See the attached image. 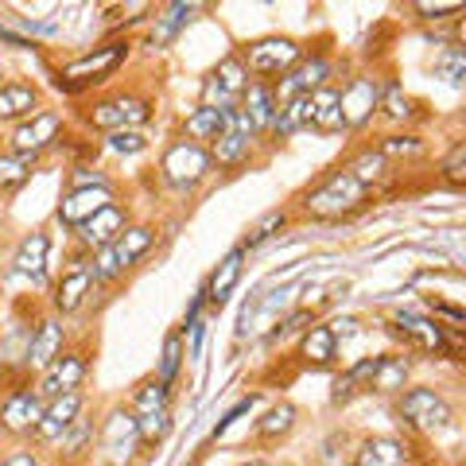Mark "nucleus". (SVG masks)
I'll use <instances>...</instances> for the list:
<instances>
[{
    "mask_svg": "<svg viewBox=\"0 0 466 466\" xmlns=\"http://www.w3.org/2000/svg\"><path fill=\"white\" fill-rule=\"evenodd\" d=\"M299 207L315 222H342V218H354L370 207V187H361L346 167H339L327 179H319L311 191H303Z\"/></svg>",
    "mask_w": 466,
    "mask_h": 466,
    "instance_id": "f257e3e1",
    "label": "nucleus"
},
{
    "mask_svg": "<svg viewBox=\"0 0 466 466\" xmlns=\"http://www.w3.org/2000/svg\"><path fill=\"white\" fill-rule=\"evenodd\" d=\"M133 420H137V431H140V443L144 447H159L171 435V385H164L159 377H148V381L137 385V397H133Z\"/></svg>",
    "mask_w": 466,
    "mask_h": 466,
    "instance_id": "f03ea898",
    "label": "nucleus"
},
{
    "mask_svg": "<svg viewBox=\"0 0 466 466\" xmlns=\"http://www.w3.org/2000/svg\"><path fill=\"white\" fill-rule=\"evenodd\" d=\"M397 412L400 420L412 431H424V435H435V431H447L451 424H455V408H451V400L443 397L440 389L431 385H412L400 392L397 400Z\"/></svg>",
    "mask_w": 466,
    "mask_h": 466,
    "instance_id": "7ed1b4c3",
    "label": "nucleus"
},
{
    "mask_svg": "<svg viewBox=\"0 0 466 466\" xmlns=\"http://www.w3.org/2000/svg\"><path fill=\"white\" fill-rule=\"evenodd\" d=\"M389 327L408 350H416V354H428V358L455 354V342H451V330L455 327H443L440 319H431L424 311H392Z\"/></svg>",
    "mask_w": 466,
    "mask_h": 466,
    "instance_id": "20e7f679",
    "label": "nucleus"
},
{
    "mask_svg": "<svg viewBox=\"0 0 466 466\" xmlns=\"http://www.w3.org/2000/svg\"><path fill=\"white\" fill-rule=\"evenodd\" d=\"M210 171H214L210 148L191 144V140H175L164 152V159H159V175H164V183L175 187V191H195V187L210 179Z\"/></svg>",
    "mask_w": 466,
    "mask_h": 466,
    "instance_id": "39448f33",
    "label": "nucleus"
},
{
    "mask_svg": "<svg viewBox=\"0 0 466 466\" xmlns=\"http://www.w3.org/2000/svg\"><path fill=\"white\" fill-rule=\"evenodd\" d=\"M241 55V63L249 75H257V82H268V78H284L291 66L303 58V47L296 39H288V35H268V39H257L249 43Z\"/></svg>",
    "mask_w": 466,
    "mask_h": 466,
    "instance_id": "423d86ee",
    "label": "nucleus"
},
{
    "mask_svg": "<svg viewBox=\"0 0 466 466\" xmlns=\"http://www.w3.org/2000/svg\"><path fill=\"white\" fill-rule=\"evenodd\" d=\"M152 113L156 109H152L148 97H140V94H113V97L94 101L90 125L106 128V133H140V128L152 121Z\"/></svg>",
    "mask_w": 466,
    "mask_h": 466,
    "instance_id": "0eeeda50",
    "label": "nucleus"
},
{
    "mask_svg": "<svg viewBox=\"0 0 466 466\" xmlns=\"http://www.w3.org/2000/svg\"><path fill=\"white\" fill-rule=\"evenodd\" d=\"M140 431H137V420L133 412H128L125 404H116L106 412V420H101L97 428V451L106 455L113 466H128L137 455H140Z\"/></svg>",
    "mask_w": 466,
    "mask_h": 466,
    "instance_id": "6e6552de",
    "label": "nucleus"
},
{
    "mask_svg": "<svg viewBox=\"0 0 466 466\" xmlns=\"http://www.w3.org/2000/svg\"><path fill=\"white\" fill-rule=\"evenodd\" d=\"M63 140V113H55V109H39L32 113L27 121H20L16 128H12V156H20L32 164L35 156H43L47 148H55V144Z\"/></svg>",
    "mask_w": 466,
    "mask_h": 466,
    "instance_id": "1a4fd4ad",
    "label": "nucleus"
},
{
    "mask_svg": "<svg viewBox=\"0 0 466 466\" xmlns=\"http://www.w3.org/2000/svg\"><path fill=\"white\" fill-rule=\"evenodd\" d=\"M249 82H253V75L245 70L241 55L233 51V55H226L222 63L210 70L207 82H202V106L233 109V106H238V101L245 97V90H249Z\"/></svg>",
    "mask_w": 466,
    "mask_h": 466,
    "instance_id": "9d476101",
    "label": "nucleus"
},
{
    "mask_svg": "<svg viewBox=\"0 0 466 466\" xmlns=\"http://www.w3.org/2000/svg\"><path fill=\"white\" fill-rule=\"evenodd\" d=\"M128 58V39H113L106 47H94L90 55L75 58V63H66L58 70V86H90V82H106L109 75H116V66H121Z\"/></svg>",
    "mask_w": 466,
    "mask_h": 466,
    "instance_id": "9b49d317",
    "label": "nucleus"
},
{
    "mask_svg": "<svg viewBox=\"0 0 466 466\" xmlns=\"http://www.w3.org/2000/svg\"><path fill=\"white\" fill-rule=\"evenodd\" d=\"M86 373H90V358H86L82 350H63L47 370H39L35 397L51 400V397H63V392H82Z\"/></svg>",
    "mask_w": 466,
    "mask_h": 466,
    "instance_id": "f8f14e48",
    "label": "nucleus"
},
{
    "mask_svg": "<svg viewBox=\"0 0 466 466\" xmlns=\"http://www.w3.org/2000/svg\"><path fill=\"white\" fill-rule=\"evenodd\" d=\"M381 78L358 75L346 82V90H339V109H342V128H366L377 109H381Z\"/></svg>",
    "mask_w": 466,
    "mask_h": 466,
    "instance_id": "ddd939ff",
    "label": "nucleus"
},
{
    "mask_svg": "<svg viewBox=\"0 0 466 466\" xmlns=\"http://www.w3.org/2000/svg\"><path fill=\"white\" fill-rule=\"evenodd\" d=\"M253 125H249V116H245L238 106L229 109L226 116V128H222V137H218L210 144V159L218 167H241V164H249V156H253Z\"/></svg>",
    "mask_w": 466,
    "mask_h": 466,
    "instance_id": "4468645a",
    "label": "nucleus"
},
{
    "mask_svg": "<svg viewBox=\"0 0 466 466\" xmlns=\"http://www.w3.org/2000/svg\"><path fill=\"white\" fill-rule=\"evenodd\" d=\"M86 412V392H63V397L43 400V416L32 431V440L39 447H58V440L70 431V424Z\"/></svg>",
    "mask_w": 466,
    "mask_h": 466,
    "instance_id": "2eb2a0df",
    "label": "nucleus"
},
{
    "mask_svg": "<svg viewBox=\"0 0 466 466\" xmlns=\"http://www.w3.org/2000/svg\"><path fill=\"white\" fill-rule=\"evenodd\" d=\"M330 75H334V63H330L327 55H303L284 78L272 82L276 101H291V97H303V94L323 90V86H330Z\"/></svg>",
    "mask_w": 466,
    "mask_h": 466,
    "instance_id": "dca6fc26",
    "label": "nucleus"
},
{
    "mask_svg": "<svg viewBox=\"0 0 466 466\" xmlns=\"http://www.w3.org/2000/svg\"><path fill=\"white\" fill-rule=\"evenodd\" d=\"M128 226V207H121V202H109L106 210H97L90 222L78 226V241L86 253H97V249H109V245L121 238Z\"/></svg>",
    "mask_w": 466,
    "mask_h": 466,
    "instance_id": "f3484780",
    "label": "nucleus"
},
{
    "mask_svg": "<svg viewBox=\"0 0 466 466\" xmlns=\"http://www.w3.org/2000/svg\"><path fill=\"white\" fill-rule=\"evenodd\" d=\"M43 416V400L35 397V389H8L5 404H0V428H5L8 435H32L35 424Z\"/></svg>",
    "mask_w": 466,
    "mask_h": 466,
    "instance_id": "a211bd4d",
    "label": "nucleus"
},
{
    "mask_svg": "<svg viewBox=\"0 0 466 466\" xmlns=\"http://www.w3.org/2000/svg\"><path fill=\"white\" fill-rule=\"evenodd\" d=\"M63 346H66V327H63V319H58V315L39 319V323L32 327V342H27L24 366H27V370H47L51 361L63 354Z\"/></svg>",
    "mask_w": 466,
    "mask_h": 466,
    "instance_id": "6ab92c4d",
    "label": "nucleus"
},
{
    "mask_svg": "<svg viewBox=\"0 0 466 466\" xmlns=\"http://www.w3.org/2000/svg\"><path fill=\"white\" fill-rule=\"evenodd\" d=\"M109 202H116V198H113V187H78V191H66V195H63L55 218H58L63 226H75V229H78L82 222H90L97 210H106Z\"/></svg>",
    "mask_w": 466,
    "mask_h": 466,
    "instance_id": "aec40b11",
    "label": "nucleus"
},
{
    "mask_svg": "<svg viewBox=\"0 0 466 466\" xmlns=\"http://www.w3.org/2000/svg\"><path fill=\"white\" fill-rule=\"evenodd\" d=\"M94 291V276H90V257H78L75 265L63 272V280L55 284V315H75Z\"/></svg>",
    "mask_w": 466,
    "mask_h": 466,
    "instance_id": "412c9836",
    "label": "nucleus"
},
{
    "mask_svg": "<svg viewBox=\"0 0 466 466\" xmlns=\"http://www.w3.org/2000/svg\"><path fill=\"white\" fill-rule=\"evenodd\" d=\"M47 257H51V233L32 229L20 241L16 257H12V272L24 276V280H32L35 288H43V280H47Z\"/></svg>",
    "mask_w": 466,
    "mask_h": 466,
    "instance_id": "4be33fe9",
    "label": "nucleus"
},
{
    "mask_svg": "<svg viewBox=\"0 0 466 466\" xmlns=\"http://www.w3.org/2000/svg\"><path fill=\"white\" fill-rule=\"evenodd\" d=\"M241 272H245V249L238 245V249H229L222 257V265L210 272V280L202 284V299H207L210 308H226L229 296H233V288L241 284Z\"/></svg>",
    "mask_w": 466,
    "mask_h": 466,
    "instance_id": "5701e85b",
    "label": "nucleus"
},
{
    "mask_svg": "<svg viewBox=\"0 0 466 466\" xmlns=\"http://www.w3.org/2000/svg\"><path fill=\"white\" fill-rule=\"evenodd\" d=\"M238 109L249 116L253 133H268L272 121H276V109H280V101H276V90L272 82H249V90H245V97L238 101Z\"/></svg>",
    "mask_w": 466,
    "mask_h": 466,
    "instance_id": "b1692460",
    "label": "nucleus"
},
{
    "mask_svg": "<svg viewBox=\"0 0 466 466\" xmlns=\"http://www.w3.org/2000/svg\"><path fill=\"white\" fill-rule=\"evenodd\" d=\"M404 462H408L404 440H397V435H370V440L358 443L350 466H404Z\"/></svg>",
    "mask_w": 466,
    "mask_h": 466,
    "instance_id": "393cba45",
    "label": "nucleus"
},
{
    "mask_svg": "<svg viewBox=\"0 0 466 466\" xmlns=\"http://www.w3.org/2000/svg\"><path fill=\"white\" fill-rule=\"evenodd\" d=\"M152 245H156V229H152V226H144V222L133 226V222H128L125 233L109 245V249H113V257H116V265H121V272H128V268L140 265V260L152 253Z\"/></svg>",
    "mask_w": 466,
    "mask_h": 466,
    "instance_id": "a878e982",
    "label": "nucleus"
},
{
    "mask_svg": "<svg viewBox=\"0 0 466 466\" xmlns=\"http://www.w3.org/2000/svg\"><path fill=\"white\" fill-rule=\"evenodd\" d=\"M198 16V5H167L164 12L156 16V24H152V32H148V47L152 51H164V47H171L175 39H179V32L187 24H191Z\"/></svg>",
    "mask_w": 466,
    "mask_h": 466,
    "instance_id": "bb28decb",
    "label": "nucleus"
},
{
    "mask_svg": "<svg viewBox=\"0 0 466 466\" xmlns=\"http://www.w3.org/2000/svg\"><path fill=\"white\" fill-rule=\"evenodd\" d=\"M39 113V90L27 82H0V125L5 121H27Z\"/></svg>",
    "mask_w": 466,
    "mask_h": 466,
    "instance_id": "cd10ccee",
    "label": "nucleus"
},
{
    "mask_svg": "<svg viewBox=\"0 0 466 466\" xmlns=\"http://www.w3.org/2000/svg\"><path fill=\"white\" fill-rule=\"evenodd\" d=\"M299 358L308 361V366H315V370L334 366V358H339V342H334V334H330L327 323H311L308 330H303V339H299Z\"/></svg>",
    "mask_w": 466,
    "mask_h": 466,
    "instance_id": "c85d7f7f",
    "label": "nucleus"
},
{
    "mask_svg": "<svg viewBox=\"0 0 466 466\" xmlns=\"http://www.w3.org/2000/svg\"><path fill=\"white\" fill-rule=\"evenodd\" d=\"M226 116H229V109L198 106V109H195V113L183 121V140H191V144H202V148H210V144H214L218 137H222Z\"/></svg>",
    "mask_w": 466,
    "mask_h": 466,
    "instance_id": "c756f323",
    "label": "nucleus"
},
{
    "mask_svg": "<svg viewBox=\"0 0 466 466\" xmlns=\"http://www.w3.org/2000/svg\"><path fill=\"white\" fill-rule=\"evenodd\" d=\"M303 128H311V94L303 97H291V101H280V109H276V121H272V140H288L303 133Z\"/></svg>",
    "mask_w": 466,
    "mask_h": 466,
    "instance_id": "7c9ffc66",
    "label": "nucleus"
},
{
    "mask_svg": "<svg viewBox=\"0 0 466 466\" xmlns=\"http://www.w3.org/2000/svg\"><path fill=\"white\" fill-rule=\"evenodd\" d=\"M408 373H412V361L404 354H381L373 366V377H370V392H404Z\"/></svg>",
    "mask_w": 466,
    "mask_h": 466,
    "instance_id": "2f4dec72",
    "label": "nucleus"
},
{
    "mask_svg": "<svg viewBox=\"0 0 466 466\" xmlns=\"http://www.w3.org/2000/svg\"><path fill=\"white\" fill-rule=\"evenodd\" d=\"M311 128L323 137L342 133V109H339V86H323L311 94Z\"/></svg>",
    "mask_w": 466,
    "mask_h": 466,
    "instance_id": "473e14b6",
    "label": "nucleus"
},
{
    "mask_svg": "<svg viewBox=\"0 0 466 466\" xmlns=\"http://www.w3.org/2000/svg\"><path fill=\"white\" fill-rule=\"evenodd\" d=\"M296 420H299L296 404H288V400L272 404L268 412L257 420V440H260V443H276V440H284V435H288L291 428H296Z\"/></svg>",
    "mask_w": 466,
    "mask_h": 466,
    "instance_id": "72a5a7b5",
    "label": "nucleus"
},
{
    "mask_svg": "<svg viewBox=\"0 0 466 466\" xmlns=\"http://www.w3.org/2000/svg\"><path fill=\"white\" fill-rule=\"evenodd\" d=\"M377 113H385L389 121L404 125V121H416V116H420V101L412 94H404V86L389 82L381 90V109H377Z\"/></svg>",
    "mask_w": 466,
    "mask_h": 466,
    "instance_id": "f704fd0d",
    "label": "nucleus"
},
{
    "mask_svg": "<svg viewBox=\"0 0 466 466\" xmlns=\"http://www.w3.org/2000/svg\"><path fill=\"white\" fill-rule=\"evenodd\" d=\"M431 70H435V78H443L447 86H462L466 82V51L459 43H447V47L435 55Z\"/></svg>",
    "mask_w": 466,
    "mask_h": 466,
    "instance_id": "c9c22d12",
    "label": "nucleus"
},
{
    "mask_svg": "<svg viewBox=\"0 0 466 466\" xmlns=\"http://www.w3.org/2000/svg\"><path fill=\"white\" fill-rule=\"evenodd\" d=\"M86 451H94V420L82 412L75 424H70V431L58 440V455L78 459V455H86Z\"/></svg>",
    "mask_w": 466,
    "mask_h": 466,
    "instance_id": "e433bc0d",
    "label": "nucleus"
},
{
    "mask_svg": "<svg viewBox=\"0 0 466 466\" xmlns=\"http://www.w3.org/2000/svg\"><path fill=\"white\" fill-rule=\"evenodd\" d=\"M288 226V210H268V214H260L257 222L249 226V233H245V241H241V249L249 253V249H260L268 238H276Z\"/></svg>",
    "mask_w": 466,
    "mask_h": 466,
    "instance_id": "4c0bfd02",
    "label": "nucleus"
},
{
    "mask_svg": "<svg viewBox=\"0 0 466 466\" xmlns=\"http://www.w3.org/2000/svg\"><path fill=\"white\" fill-rule=\"evenodd\" d=\"M183 358H187L183 334H179V330H171L167 339H164V354H159V370H156L159 381H164V385H175V377H179V370H183Z\"/></svg>",
    "mask_w": 466,
    "mask_h": 466,
    "instance_id": "58836bf2",
    "label": "nucleus"
},
{
    "mask_svg": "<svg viewBox=\"0 0 466 466\" xmlns=\"http://www.w3.org/2000/svg\"><path fill=\"white\" fill-rule=\"evenodd\" d=\"M385 167H389V159L377 152V148H366V152H361L346 171L354 175L361 187H373V183H381V179H385Z\"/></svg>",
    "mask_w": 466,
    "mask_h": 466,
    "instance_id": "ea45409f",
    "label": "nucleus"
},
{
    "mask_svg": "<svg viewBox=\"0 0 466 466\" xmlns=\"http://www.w3.org/2000/svg\"><path fill=\"white\" fill-rule=\"evenodd\" d=\"M377 152H381L385 159H412V156H424V140L412 137V133H397V137H385L381 144H377Z\"/></svg>",
    "mask_w": 466,
    "mask_h": 466,
    "instance_id": "a19ab883",
    "label": "nucleus"
},
{
    "mask_svg": "<svg viewBox=\"0 0 466 466\" xmlns=\"http://www.w3.org/2000/svg\"><path fill=\"white\" fill-rule=\"evenodd\" d=\"M466 144L462 140H455L451 144V152H447V159L440 164V171H443V183L451 187V191H462V183H466Z\"/></svg>",
    "mask_w": 466,
    "mask_h": 466,
    "instance_id": "79ce46f5",
    "label": "nucleus"
},
{
    "mask_svg": "<svg viewBox=\"0 0 466 466\" xmlns=\"http://www.w3.org/2000/svg\"><path fill=\"white\" fill-rule=\"evenodd\" d=\"M27 175H32V164L20 156H0V187L5 191H12V187H20Z\"/></svg>",
    "mask_w": 466,
    "mask_h": 466,
    "instance_id": "37998d69",
    "label": "nucleus"
},
{
    "mask_svg": "<svg viewBox=\"0 0 466 466\" xmlns=\"http://www.w3.org/2000/svg\"><path fill=\"white\" fill-rule=\"evenodd\" d=\"M106 148L116 152V156H140L144 148H148V137H144V133H109Z\"/></svg>",
    "mask_w": 466,
    "mask_h": 466,
    "instance_id": "c03bdc74",
    "label": "nucleus"
},
{
    "mask_svg": "<svg viewBox=\"0 0 466 466\" xmlns=\"http://www.w3.org/2000/svg\"><path fill=\"white\" fill-rule=\"evenodd\" d=\"M412 12L420 20H447V16H459L462 5L459 0H443V5H428V0H420V5H412Z\"/></svg>",
    "mask_w": 466,
    "mask_h": 466,
    "instance_id": "a18cd8bd",
    "label": "nucleus"
},
{
    "mask_svg": "<svg viewBox=\"0 0 466 466\" xmlns=\"http://www.w3.org/2000/svg\"><path fill=\"white\" fill-rule=\"evenodd\" d=\"M308 323H315L311 308H299V311H291V315L284 319V323H276L272 339H280V334H299V330H308Z\"/></svg>",
    "mask_w": 466,
    "mask_h": 466,
    "instance_id": "49530a36",
    "label": "nucleus"
},
{
    "mask_svg": "<svg viewBox=\"0 0 466 466\" xmlns=\"http://www.w3.org/2000/svg\"><path fill=\"white\" fill-rule=\"evenodd\" d=\"M78 187H113L106 171H94V167H78L70 171V187L66 191H78Z\"/></svg>",
    "mask_w": 466,
    "mask_h": 466,
    "instance_id": "de8ad7c7",
    "label": "nucleus"
},
{
    "mask_svg": "<svg viewBox=\"0 0 466 466\" xmlns=\"http://www.w3.org/2000/svg\"><path fill=\"white\" fill-rule=\"evenodd\" d=\"M253 404H257V397H245V400H238V404H233V408H229V412H226L222 420H218V428H214V440H218V435H226V431L233 428V420H241V416H245V412H249V408H253Z\"/></svg>",
    "mask_w": 466,
    "mask_h": 466,
    "instance_id": "09e8293b",
    "label": "nucleus"
},
{
    "mask_svg": "<svg viewBox=\"0 0 466 466\" xmlns=\"http://www.w3.org/2000/svg\"><path fill=\"white\" fill-rule=\"evenodd\" d=\"M330 327V334H334V342H346V339H354L358 334V319H334V323H327Z\"/></svg>",
    "mask_w": 466,
    "mask_h": 466,
    "instance_id": "8fccbe9b",
    "label": "nucleus"
},
{
    "mask_svg": "<svg viewBox=\"0 0 466 466\" xmlns=\"http://www.w3.org/2000/svg\"><path fill=\"white\" fill-rule=\"evenodd\" d=\"M0 466H39V455L35 451H16V455L0 459Z\"/></svg>",
    "mask_w": 466,
    "mask_h": 466,
    "instance_id": "3c124183",
    "label": "nucleus"
},
{
    "mask_svg": "<svg viewBox=\"0 0 466 466\" xmlns=\"http://www.w3.org/2000/svg\"><path fill=\"white\" fill-rule=\"evenodd\" d=\"M245 466H265V462H245Z\"/></svg>",
    "mask_w": 466,
    "mask_h": 466,
    "instance_id": "603ef678",
    "label": "nucleus"
},
{
    "mask_svg": "<svg viewBox=\"0 0 466 466\" xmlns=\"http://www.w3.org/2000/svg\"><path fill=\"white\" fill-rule=\"evenodd\" d=\"M0 75H5V70H0Z\"/></svg>",
    "mask_w": 466,
    "mask_h": 466,
    "instance_id": "864d4df0",
    "label": "nucleus"
}]
</instances>
